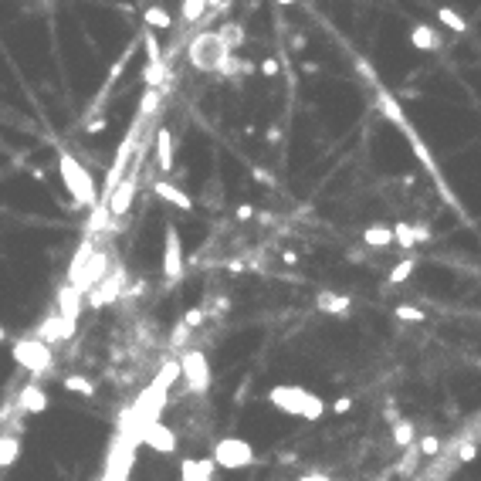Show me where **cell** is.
I'll return each mask as SVG.
<instances>
[{
	"label": "cell",
	"instance_id": "obj_17",
	"mask_svg": "<svg viewBox=\"0 0 481 481\" xmlns=\"http://www.w3.org/2000/svg\"><path fill=\"white\" fill-rule=\"evenodd\" d=\"M410 45L417 47V51H441L444 41H441V34H437L434 24H414V28H410Z\"/></svg>",
	"mask_w": 481,
	"mask_h": 481
},
{
	"label": "cell",
	"instance_id": "obj_2",
	"mask_svg": "<svg viewBox=\"0 0 481 481\" xmlns=\"http://www.w3.org/2000/svg\"><path fill=\"white\" fill-rule=\"evenodd\" d=\"M58 173H62V183H64V190L72 193V200H75L78 207H89V210H92L95 203H98V186H95L89 166H85L78 156L68 153V149H58Z\"/></svg>",
	"mask_w": 481,
	"mask_h": 481
},
{
	"label": "cell",
	"instance_id": "obj_10",
	"mask_svg": "<svg viewBox=\"0 0 481 481\" xmlns=\"http://www.w3.org/2000/svg\"><path fill=\"white\" fill-rule=\"evenodd\" d=\"M136 190H140V176H136V170H129L119 180V186L109 193V214H112V220H119V217H125V210L132 207V200H136Z\"/></svg>",
	"mask_w": 481,
	"mask_h": 481
},
{
	"label": "cell",
	"instance_id": "obj_37",
	"mask_svg": "<svg viewBox=\"0 0 481 481\" xmlns=\"http://www.w3.org/2000/svg\"><path fill=\"white\" fill-rule=\"evenodd\" d=\"M475 454H478V441H465V444L458 448V461L468 465V461H475Z\"/></svg>",
	"mask_w": 481,
	"mask_h": 481
},
{
	"label": "cell",
	"instance_id": "obj_9",
	"mask_svg": "<svg viewBox=\"0 0 481 481\" xmlns=\"http://www.w3.org/2000/svg\"><path fill=\"white\" fill-rule=\"evenodd\" d=\"M109 271H112L109 251H98V248H95V251H92V258H89V261H85V268H81V275L75 278V288L81 292V295H85V292H92L95 285L106 278Z\"/></svg>",
	"mask_w": 481,
	"mask_h": 481
},
{
	"label": "cell",
	"instance_id": "obj_30",
	"mask_svg": "<svg viewBox=\"0 0 481 481\" xmlns=\"http://www.w3.org/2000/svg\"><path fill=\"white\" fill-rule=\"evenodd\" d=\"M220 41L231 47V51H237L241 47V41H244V28L241 24H234V21H227V24H220Z\"/></svg>",
	"mask_w": 481,
	"mask_h": 481
},
{
	"label": "cell",
	"instance_id": "obj_6",
	"mask_svg": "<svg viewBox=\"0 0 481 481\" xmlns=\"http://www.w3.org/2000/svg\"><path fill=\"white\" fill-rule=\"evenodd\" d=\"M180 380L186 383L190 393H203L210 387V363H207L203 349H186L180 356Z\"/></svg>",
	"mask_w": 481,
	"mask_h": 481
},
{
	"label": "cell",
	"instance_id": "obj_43",
	"mask_svg": "<svg viewBox=\"0 0 481 481\" xmlns=\"http://www.w3.org/2000/svg\"><path fill=\"white\" fill-rule=\"evenodd\" d=\"M298 481H332V478L322 475V471H315V475H305V478H298Z\"/></svg>",
	"mask_w": 481,
	"mask_h": 481
},
{
	"label": "cell",
	"instance_id": "obj_45",
	"mask_svg": "<svg viewBox=\"0 0 481 481\" xmlns=\"http://www.w3.org/2000/svg\"><path fill=\"white\" fill-rule=\"evenodd\" d=\"M4 339H7V332H4V326H0V342H4Z\"/></svg>",
	"mask_w": 481,
	"mask_h": 481
},
{
	"label": "cell",
	"instance_id": "obj_28",
	"mask_svg": "<svg viewBox=\"0 0 481 481\" xmlns=\"http://www.w3.org/2000/svg\"><path fill=\"white\" fill-rule=\"evenodd\" d=\"M207 7H210V0H183V7H180L183 24H197V21L207 14Z\"/></svg>",
	"mask_w": 481,
	"mask_h": 481
},
{
	"label": "cell",
	"instance_id": "obj_7",
	"mask_svg": "<svg viewBox=\"0 0 481 481\" xmlns=\"http://www.w3.org/2000/svg\"><path fill=\"white\" fill-rule=\"evenodd\" d=\"M123 288H125V268H112L109 275L89 292V305H92V309L112 305V302H119V295H125Z\"/></svg>",
	"mask_w": 481,
	"mask_h": 481
},
{
	"label": "cell",
	"instance_id": "obj_11",
	"mask_svg": "<svg viewBox=\"0 0 481 481\" xmlns=\"http://www.w3.org/2000/svg\"><path fill=\"white\" fill-rule=\"evenodd\" d=\"M183 275V244H180V231L166 224V244H163V278L176 281Z\"/></svg>",
	"mask_w": 481,
	"mask_h": 481
},
{
	"label": "cell",
	"instance_id": "obj_29",
	"mask_svg": "<svg viewBox=\"0 0 481 481\" xmlns=\"http://www.w3.org/2000/svg\"><path fill=\"white\" fill-rule=\"evenodd\" d=\"M64 390L68 393H81V397H95V383L89 380V376H78V373H72V376H64L62 380Z\"/></svg>",
	"mask_w": 481,
	"mask_h": 481
},
{
	"label": "cell",
	"instance_id": "obj_24",
	"mask_svg": "<svg viewBox=\"0 0 481 481\" xmlns=\"http://www.w3.org/2000/svg\"><path fill=\"white\" fill-rule=\"evenodd\" d=\"M92 251H95V237L89 234V237L81 241V248L75 251V258H72V264H68V285H75V278L81 275V268H85V261L92 258Z\"/></svg>",
	"mask_w": 481,
	"mask_h": 481
},
{
	"label": "cell",
	"instance_id": "obj_32",
	"mask_svg": "<svg viewBox=\"0 0 481 481\" xmlns=\"http://www.w3.org/2000/svg\"><path fill=\"white\" fill-rule=\"evenodd\" d=\"M414 268H417V261H414V258H404L400 264H393V271L387 275V281L390 285H400V281H407L414 275Z\"/></svg>",
	"mask_w": 481,
	"mask_h": 481
},
{
	"label": "cell",
	"instance_id": "obj_42",
	"mask_svg": "<svg viewBox=\"0 0 481 481\" xmlns=\"http://www.w3.org/2000/svg\"><path fill=\"white\" fill-rule=\"evenodd\" d=\"M254 217V207H251V203H241V207H237V220H251Z\"/></svg>",
	"mask_w": 481,
	"mask_h": 481
},
{
	"label": "cell",
	"instance_id": "obj_26",
	"mask_svg": "<svg viewBox=\"0 0 481 481\" xmlns=\"http://www.w3.org/2000/svg\"><path fill=\"white\" fill-rule=\"evenodd\" d=\"M109 220H112L109 203H106V200H98V203L92 207V217H89V224H85V231H89V234L106 231V227H109Z\"/></svg>",
	"mask_w": 481,
	"mask_h": 481
},
{
	"label": "cell",
	"instance_id": "obj_8",
	"mask_svg": "<svg viewBox=\"0 0 481 481\" xmlns=\"http://www.w3.org/2000/svg\"><path fill=\"white\" fill-rule=\"evenodd\" d=\"M75 329H78V322L64 319L62 312H51V315H45V319H41V326L34 329V336H38L41 342H47V346H55V342L75 339Z\"/></svg>",
	"mask_w": 481,
	"mask_h": 481
},
{
	"label": "cell",
	"instance_id": "obj_22",
	"mask_svg": "<svg viewBox=\"0 0 481 481\" xmlns=\"http://www.w3.org/2000/svg\"><path fill=\"white\" fill-rule=\"evenodd\" d=\"M363 244H366V248H376V251H383V248H390V244H397V237H393V227H383V224H376V227H366V231H363Z\"/></svg>",
	"mask_w": 481,
	"mask_h": 481
},
{
	"label": "cell",
	"instance_id": "obj_12",
	"mask_svg": "<svg viewBox=\"0 0 481 481\" xmlns=\"http://www.w3.org/2000/svg\"><path fill=\"white\" fill-rule=\"evenodd\" d=\"M47 404H51V400H47L45 387H41L38 380L24 383V387H21V393H17V410H21V414H45Z\"/></svg>",
	"mask_w": 481,
	"mask_h": 481
},
{
	"label": "cell",
	"instance_id": "obj_27",
	"mask_svg": "<svg viewBox=\"0 0 481 481\" xmlns=\"http://www.w3.org/2000/svg\"><path fill=\"white\" fill-rule=\"evenodd\" d=\"M437 21L448 28V31H454V34H465L468 31V21L458 11H451V7H437Z\"/></svg>",
	"mask_w": 481,
	"mask_h": 481
},
{
	"label": "cell",
	"instance_id": "obj_31",
	"mask_svg": "<svg viewBox=\"0 0 481 481\" xmlns=\"http://www.w3.org/2000/svg\"><path fill=\"white\" fill-rule=\"evenodd\" d=\"M393 444L397 448H410L414 444V424L410 420H397L393 424Z\"/></svg>",
	"mask_w": 481,
	"mask_h": 481
},
{
	"label": "cell",
	"instance_id": "obj_15",
	"mask_svg": "<svg viewBox=\"0 0 481 481\" xmlns=\"http://www.w3.org/2000/svg\"><path fill=\"white\" fill-rule=\"evenodd\" d=\"M153 193L159 197L163 203H170V207H180V210H193V200H190V193L186 190H180L176 183H170V180H156L153 183Z\"/></svg>",
	"mask_w": 481,
	"mask_h": 481
},
{
	"label": "cell",
	"instance_id": "obj_4",
	"mask_svg": "<svg viewBox=\"0 0 481 481\" xmlns=\"http://www.w3.org/2000/svg\"><path fill=\"white\" fill-rule=\"evenodd\" d=\"M11 356H14V363L21 366V370H28L31 376H45V373H51V366H55V353H51V346L41 342L38 336L17 339L14 346H11Z\"/></svg>",
	"mask_w": 481,
	"mask_h": 481
},
{
	"label": "cell",
	"instance_id": "obj_3",
	"mask_svg": "<svg viewBox=\"0 0 481 481\" xmlns=\"http://www.w3.org/2000/svg\"><path fill=\"white\" fill-rule=\"evenodd\" d=\"M231 55H234V51L220 41L217 31L197 34V38L190 41V47H186V58H190V64H193L197 72H207V75H217L220 64L227 62Z\"/></svg>",
	"mask_w": 481,
	"mask_h": 481
},
{
	"label": "cell",
	"instance_id": "obj_20",
	"mask_svg": "<svg viewBox=\"0 0 481 481\" xmlns=\"http://www.w3.org/2000/svg\"><path fill=\"white\" fill-rule=\"evenodd\" d=\"M315 305H319L322 312H329V315H349V309H353V298L342 295V292H319Z\"/></svg>",
	"mask_w": 481,
	"mask_h": 481
},
{
	"label": "cell",
	"instance_id": "obj_40",
	"mask_svg": "<svg viewBox=\"0 0 481 481\" xmlns=\"http://www.w3.org/2000/svg\"><path fill=\"white\" fill-rule=\"evenodd\" d=\"M261 75L275 78V75H278V62H275V58H264V62H261Z\"/></svg>",
	"mask_w": 481,
	"mask_h": 481
},
{
	"label": "cell",
	"instance_id": "obj_36",
	"mask_svg": "<svg viewBox=\"0 0 481 481\" xmlns=\"http://www.w3.org/2000/svg\"><path fill=\"white\" fill-rule=\"evenodd\" d=\"M186 339H190V326H186V322H176V329H173V336H170V346L180 349Z\"/></svg>",
	"mask_w": 481,
	"mask_h": 481
},
{
	"label": "cell",
	"instance_id": "obj_23",
	"mask_svg": "<svg viewBox=\"0 0 481 481\" xmlns=\"http://www.w3.org/2000/svg\"><path fill=\"white\" fill-rule=\"evenodd\" d=\"M17 454H21V434L11 427L7 434H0V468H11L17 461Z\"/></svg>",
	"mask_w": 481,
	"mask_h": 481
},
{
	"label": "cell",
	"instance_id": "obj_44",
	"mask_svg": "<svg viewBox=\"0 0 481 481\" xmlns=\"http://www.w3.org/2000/svg\"><path fill=\"white\" fill-rule=\"evenodd\" d=\"M278 7H292V4H298V0H275Z\"/></svg>",
	"mask_w": 481,
	"mask_h": 481
},
{
	"label": "cell",
	"instance_id": "obj_39",
	"mask_svg": "<svg viewBox=\"0 0 481 481\" xmlns=\"http://www.w3.org/2000/svg\"><path fill=\"white\" fill-rule=\"evenodd\" d=\"M203 315H207V309H203V305H197V309H190V312H186V315L180 319V322H186L190 329H197V326H203Z\"/></svg>",
	"mask_w": 481,
	"mask_h": 481
},
{
	"label": "cell",
	"instance_id": "obj_18",
	"mask_svg": "<svg viewBox=\"0 0 481 481\" xmlns=\"http://www.w3.org/2000/svg\"><path fill=\"white\" fill-rule=\"evenodd\" d=\"M153 153H156V163L163 173H173V136L166 125L156 129V140H153Z\"/></svg>",
	"mask_w": 481,
	"mask_h": 481
},
{
	"label": "cell",
	"instance_id": "obj_46",
	"mask_svg": "<svg viewBox=\"0 0 481 481\" xmlns=\"http://www.w3.org/2000/svg\"><path fill=\"white\" fill-rule=\"evenodd\" d=\"M380 481H390V478H380Z\"/></svg>",
	"mask_w": 481,
	"mask_h": 481
},
{
	"label": "cell",
	"instance_id": "obj_34",
	"mask_svg": "<svg viewBox=\"0 0 481 481\" xmlns=\"http://www.w3.org/2000/svg\"><path fill=\"white\" fill-rule=\"evenodd\" d=\"M393 315H397L400 322H427L424 309H417V305H397V309H393Z\"/></svg>",
	"mask_w": 481,
	"mask_h": 481
},
{
	"label": "cell",
	"instance_id": "obj_1",
	"mask_svg": "<svg viewBox=\"0 0 481 481\" xmlns=\"http://www.w3.org/2000/svg\"><path fill=\"white\" fill-rule=\"evenodd\" d=\"M268 404L281 410V414H288V417L302 420H322V414H326L322 397H315L305 387H292V383H278V387L268 390Z\"/></svg>",
	"mask_w": 481,
	"mask_h": 481
},
{
	"label": "cell",
	"instance_id": "obj_35",
	"mask_svg": "<svg viewBox=\"0 0 481 481\" xmlns=\"http://www.w3.org/2000/svg\"><path fill=\"white\" fill-rule=\"evenodd\" d=\"M417 451H420V458H437V454H441V437H437V434L420 437Z\"/></svg>",
	"mask_w": 481,
	"mask_h": 481
},
{
	"label": "cell",
	"instance_id": "obj_33",
	"mask_svg": "<svg viewBox=\"0 0 481 481\" xmlns=\"http://www.w3.org/2000/svg\"><path fill=\"white\" fill-rule=\"evenodd\" d=\"M156 109H159V89H146L140 98V119H149Z\"/></svg>",
	"mask_w": 481,
	"mask_h": 481
},
{
	"label": "cell",
	"instance_id": "obj_16",
	"mask_svg": "<svg viewBox=\"0 0 481 481\" xmlns=\"http://www.w3.org/2000/svg\"><path fill=\"white\" fill-rule=\"evenodd\" d=\"M55 302H58V312H62L64 319H72V322H78V315L85 309V298H81V292H78L75 285H62Z\"/></svg>",
	"mask_w": 481,
	"mask_h": 481
},
{
	"label": "cell",
	"instance_id": "obj_38",
	"mask_svg": "<svg viewBox=\"0 0 481 481\" xmlns=\"http://www.w3.org/2000/svg\"><path fill=\"white\" fill-rule=\"evenodd\" d=\"M417 465H420V451H410V454H407V461L397 465V475H414V468Z\"/></svg>",
	"mask_w": 481,
	"mask_h": 481
},
{
	"label": "cell",
	"instance_id": "obj_21",
	"mask_svg": "<svg viewBox=\"0 0 481 481\" xmlns=\"http://www.w3.org/2000/svg\"><path fill=\"white\" fill-rule=\"evenodd\" d=\"M180 380V359H166L163 366H159V373H156V380H153V387L156 393H170V387Z\"/></svg>",
	"mask_w": 481,
	"mask_h": 481
},
{
	"label": "cell",
	"instance_id": "obj_25",
	"mask_svg": "<svg viewBox=\"0 0 481 481\" xmlns=\"http://www.w3.org/2000/svg\"><path fill=\"white\" fill-rule=\"evenodd\" d=\"M142 21H146V28H153V31H170L173 28L170 11H163V7H146V11H142Z\"/></svg>",
	"mask_w": 481,
	"mask_h": 481
},
{
	"label": "cell",
	"instance_id": "obj_19",
	"mask_svg": "<svg viewBox=\"0 0 481 481\" xmlns=\"http://www.w3.org/2000/svg\"><path fill=\"white\" fill-rule=\"evenodd\" d=\"M393 237H397V244H400V248H407V251L417 248V244H424V241H431L427 227H414V224H404V220L393 227Z\"/></svg>",
	"mask_w": 481,
	"mask_h": 481
},
{
	"label": "cell",
	"instance_id": "obj_14",
	"mask_svg": "<svg viewBox=\"0 0 481 481\" xmlns=\"http://www.w3.org/2000/svg\"><path fill=\"white\" fill-rule=\"evenodd\" d=\"M214 458H183L180 461V478L183 481H214Z\"/></svg>",
	"mask_w": 481,
	"mask_h": 481
},
{
	"label": "cell",
	"instance_id": "obj_41",
	"mask_svg": "<svg viewBox=\"0 0 481 481\" xmlns=\"http://www.w3.org/2000/svg\"><path fill=\"white\" fill-rule=\"evenodd\" d=\"M332 410H336V414H346V410H353V400H349V397H339V400L332 404Z\"/></svg>",
	"mask_w": 481,
	"mask_h": 481
},
{
	"label": "cell",
	"instance_id": "obj_5",
	"mask_svg": "<svg viewBox=\"0 0 481 481\" xmlns=\"http://www.w3.org/2000/svg\"><path fill=\"white\" fill-rule=\"evenodd\" d=\"M214 465L224 468V471H241V468H254L258 465V454L251 448L244 437H220L214 451H210Z\"/></svg>",
	"mask_w": 481,
	"mask_h": 481
},
{
	"label": "cell",
	"instance_id": "obj_13",
	"mask_svg": "<svg viewBox=\"0 0 481 481\" xmlns=\"http://www.w3.org/2000/svg\"><path fill=\"white\" fill-rule=\"evenodd\" d=\"M142 444L159 451V454H176V434H173L166 424H159V420H153V424L142 431Z\"/></svg>",
	"mask_w": 481,
	"mask_h": 481
}]
</instances>
